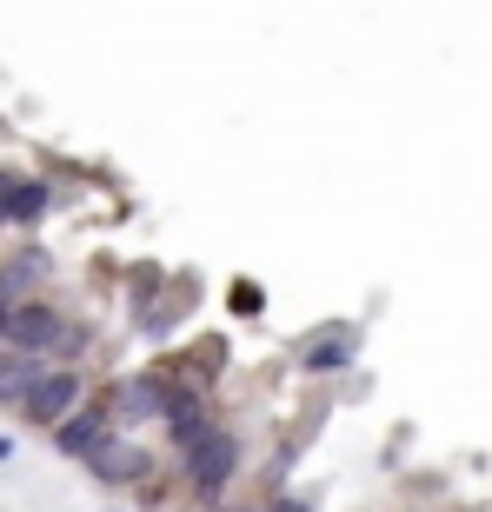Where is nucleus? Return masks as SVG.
<instances>
[{"instance_id":"obj_9","label":"nucleus","mask_w":492,"mask_h":512,"mask_svg":"<svg viewBox=\"0 0 492 512\" xmlns=\"http://www.w3.org/2000/svg\"><path fill=\"white\" fill-rule=\"evenodd\" d=\"M47 207H54V187H47L40 173H20V193H14V213H7V227H14V233H34L40 220H47Z\"/></svg>"},{"instance_id":"obj_4","label":"nucleus","mask_w":492,"mask_h":512,"mask_svg":"<svg viewBox=\"0 0 492 512\" xmlns=\"http://www.w3.org/2000/svg\"><path fill=\"white\" fill-rule=\"evenodd\" d=\"M87 473H94L100 486H114V493H140V486H153L160 459H153V446H140L133 433H114L94 459H87Z\"/></svg>"},{"instance_id":"obj_14","label":"nucleus","mask_w":492,"mask_h":512,"mask_svg":"<svg viewBox=\"0 0 492 512\" xmlns=\"http://www.w3.org/2000/svg\"><path fill=\"white\" fill-rule=\"evenodd\" d=\"M220 512H266V506H233V499H227V506H220Z\"/></svg>"},{"instance_id":"obj_15","label":"nucleus","mask_w":492,"mask_h":512,"mask_svg":"<svg viewBox=\"0 0 492 512\" xmlns=\"http://www.w3.org/2000/svg\"><path fill=\"white\" fill-rule=\"evenodd\" d=\"M0 360H7V340H0Z\"/></svg>"},{"instance_id":"obj_8","label":"nucleus","mask_w":492,"mask_h":512,"mask_svg":"<svg viewBox=\"0 0 492 512\" xmlns=\"http://www.w3.org/2000/svg\"><path fill=\"white\" fill-rule=\"evenodd\" d=\"M353 353H360V333L353 326H320V333H306L300 366L306 373H340V366H353Z\"/></svg>"},{"instance_id":"obj_6","label":"nucleus","mask_w":492,"mask_h":512,"mask_svg":"<svg viewBox=\"0 0 492 512\" xmlns=\"http://www.w3.org/2000/svg\"><path fill=\"white\" fill-rule=\"evenodd\" d=\"M107 406H114V426H120V433L153 426V419H167V380H160V373H133V380L107 386Z\"/></svg>"},{"instance_id":"obj_1","label":"nucleus","mask_w":492,"mask_h":512,"mask_svg":"<svg viewBox=\"0 0 492 512\" xmlns=\"http://www.w3.org/2000/svg\"><path fill=\"white\" fill-rule=\"evenodd\" d=\"M0 340H7V353H20V360H40V366H74L80 353H87V326L74 320V313H60L54 300H27L14 306V313H0Z\"/></svg>"},{"instance_id":"obj_5","label":"nucleus","mask_w":492,"mask_h":512,"mask_svg":"<svg viewBox=\"0 0 492 512\" xmlns=\"http://www.w3.org/2000/svg\"><path fill=\"white\" fill-rule=\"evenodd\" d=\"M114 433H120V426H114V406H107V393H100V399H87L80 413H67V419L54 426V453H60V459H80V466H87V459H94Z\"/></svg>"},{"instance_id":"obj_13","label":"nucleus","mask_w":492,"mask_h":512,"mask_svg":"<svg viewBox=\"0 0 492 512\" xmlns=\"http://www.w3.org/2000/svg\"><path fill=\"white\" fill-rule=\"evenodd\" d=\"M266 512H313L300 493H266Z\"/></svg>"},{"instance_id":"obj_2","label":"nucleus","mask_w":492,"mask_h":512,"mask_svg":"<svg viewBox=\"0 0 492 512\" xmlns=\"http://www.w3.org/2000/svg\"><path fill=\"white\" fill-rule=\"evenodd\" d=\"M240 459H246L240 433H233V426H213V433L200 439V446H193L187 459H180V479H187L193 506H207V512H220V506H227L233 479H240Z\"/></svg>"},{"instance_id":"obj_10","label":"nucleus","mask_w":492,"mask_h":512,"mask_svg":"<svg viewBox=\"0 0 492 512\" xmlns=\"http://www.w3.org/2000/svg\"><path fill=\"white\" fill-rule=\"evenodd\" d=\"M40 373H47L40 360H20V353H7V360H0V406H20V399L34 393Z\"/></svg>"},{"instance_id":"obj_3","label":"nucleus","mask_w":492,"mask_h":512,"mask_svg":"<svg viewBox=\"0 0 492 512\" xmlns=\"http://www.w3.org/2000/svg\"><path fill=\"white\" fill-rule=\"evenodd\" d=\"M80 406H87V380H80L74 366H47V373L34 380V393L20 399V419H27V426H40V433H54L60 419L80 413Z\"/></svg>"},{"instance_id":"obj_12","label":"nucleus","mask_w":492,"mask_h":512,"mask_svg":"<svg viewBox=\"0 0 492 512\" xmlns=\"http://www.w3.org/2000/svg\"><path fill=\"white\" fill-rule=\"evenodd\" d=\"M14 193H20V173L0 167V227H7V213H14Z\"/></svg>"},{"instance_id":"obj_7","label":"nucleus","mask_w":492,"mask_h":512,"mask_svg":"<svg viewBox=\"0 0 492 512\" xmlns=\"http://www.w3.org/2000/svg\"><path fill=\"white\" fill-rule=\"evenodd\" d=\"M47 273H54V260H47L40 247H20L14 260H0V313H14V306L40 300Z\"/></svg>"},{"instance_id":"obj_11","label":"nucleus","mask_w":492,"mask_h":512,"mask_svg":"<svg viewBox=\"0 0 492 512\" xmlns=\"http://www.w3.org/2000/svg\"><path fill=\"white\" fill-rule=\"evenodd\" d=\"M227 306H233V313H240V320H253V313H260V306H266V293H260V286H253V280H233Z\"/></svg>"}]
</instances>
